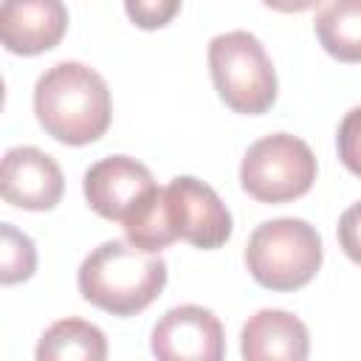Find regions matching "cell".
Instances as JSON below:
<instances>
[{"label": "cell", "instance_id": "cell-2", "mask_svg": "<svg viewBox=\"0 0 361 361\" xmlns=\"http://www.w3.org/2000/svg\"><path fill=\"white\" fill-rule=\"evenodd\" d=\"M166 262L133 245L130 240H107L79 265V293L93 307L113 316H135L149 307L166 285Z\"/></svg>", "mask_w": 361, "mask_h": 361}, {"label": "cell", "instance_id": "cell-17", "mask_svg": "<svg viewBox=\"0 0 361 361\" xmlns=\"http://www.w3.org/2000/svg\"><path fill=\"white\" fill-rule=\"evenodd\" d=\"M336 147H338V158L341 164L361 178V104L353 107L341 124H338V135H336Z\"/></svg>", "mask_w": 361, "mask_h": 361}, {"label": "cell", "instance_id": "cell-9", "mask_svg": "<svg viewBox=\"0 0 361 361\" xmlns=\"http://www.w3.org/2000/svg\"><path fill=\"white\" fill-rule=\"evenodd\" d=\"M82 189L87 206L99 217L121 223L155 189V180L141 161L130 155H110L87 166Z\"/></svg>", "mask_w": 361, "mask_h": 361}, {"label": "cell", "instance_id": "cell-4", "mask_svg": "<svg viewBox=\"0 0 361 361\" xmlns=\"http://www.w3.org/2000/svg\"><path fill=\"white\" fill-rule=\"evenodd\" d=\"M209 71L217 96L243 116H262L276 102V71L251 31L217 34L209 42Z\"/></svg>", "mask_w": 361, "mask_h": 361}, {"label": "cell", "instance_id": "cell-6", "mask_svg": "<svg viewBox=\"0 0 361 361\" xmlns=\"http://www.w3.org/2000/svg\"><path fill=\"white\" fill-rule=\"evenodd\" d=\"M164 192L166 214L178 240L212 251L231 237V212L209 183L192 175H178L169 180V186H164Z\"/></svg>", "mask_w": 361, "mask_h": 361}, {"label": "cell", "instance_id": "cell-14", "mask_svg": "<svg viewBox=\"0 0 361 361\" xmlns=\"http://www.w3.org/2000/svg\"><path fill=\"white\" fill-rule=\"evenodd\" d=\"M121 226L133 245L152 251V254H158L161 248H166L178 240L172 231L169 214H166V192L158 186L121 220Z\"/></svg>", "mask_w": 361, "mask_h": 361}, {"label": "cell", "instance_id": "cell-1", "mask_svg": "<svg viewBox=\"0 0 361 361\" xmlns=\"http://www.w3.org/2000/svg\"><path fill=\"white\" fill-rule=\"evenodd\" d=\"M34 113L51 138L85 147L107 133L113 102L99 71L85 62H56L37 79Z\"/></svg>", "mask_w": 361, "mask_h": 361}, {"label": "cell", "instance_id": "cell-11", "mask_svg": "<svg viewBox=\"0 0 361 361\" xmlns=\"http://www.w3.org/2000/svg\"><path fill=\"white\" fill-rule=\"evenodd\" d=\"M240 353L245 361H305L310 353V333L299 316L265 307L243 324Z\"/></svg>", "mask_w": 361, "mask_h": 361}, {"label": "cell", "instance_id": "cell-5", "mask_svg": "<svg viewBox=\"0 0 361 361\" xmlns=\"http://www.w3.org/2000/svg\"><path fill=\"white\" fill-rule=\"evenodd\" d=\"M316 180L313 149L290 135L274 133L254 141L240 164L243 189L259 203H288L310 192Z\"/></svg>", "mask_w": 361, "mask_h": 361}, {"label": "cell", "instance_id": "cell-3", "mask_svg": "<svg viewBox=\"0 0 361 361\" xmlns=\"http://www.w3.org/2000/svg\"><path fill=\"white\" fill-rule=\"evenodd\" d=\"M322 237L299 217L259 223L245 243V265L254 282L268 290H299L322 268Z\"/></svg>", "mask_w": 361, "mask_h": 361}, {"label": "cell", "instance_id": "cell-12", "mask_svg": "<svg viewBox=\"0 0 361 361\" xmlns=\"http://www.w3.org/2000/svg\"><path fill=\"white\" fill-rule=\"evenodd\" d=\"M39 361H104L107 358V338L104 333L82 319H59L54 322L39 344H37Z\"/></svg>", "mask_w": 361, "mask_h": 361}, {"label": "cell", "instance_id": "cell-15", "mask_svg": "<svg viewBox=\"0 0 361 361\" xmlns=\"http://www.w3.org/2000/svg\"><path fill=\"white\" fill-rule=\"evenodd\" d=\"M37 268V248L34 240L17 231L11 223L0 226V282L17 285L25 282Z\"/></svg>", "mask_w": 361, "mask_h": 361}, {"label": "cell", "instance_id": "cell-8", "mask_svg": "<svg viewBox=\"0 0 361 361\" xmlns=\"http://www.w3.org/2000/svg\"><path fill=\"white\" fill-rule=\"evenodd\" d=\"M65 192L59 164L37 147H11L3 155L0 195L8 206L25 212H51Z\"/></svg>", "mask_w": 361, "mask_h": 361}, {"label": "cell", "instance_id": "cell-13", "mask_svg": "<svg viewBox=\"0 0 361 361\" xmlns=\"http://www.w3.org/2000/svg\"><path fill=\"white\" fill-rule=\"evenodd\" d=\"M319 45L338 62H361V0H327L316 14Z\"/></svg>", "mask_w": 361, "mask_h": 361}, {"label": "cell", "instance_id": "cell-7", "mask_svg": "<svg viewBox=\"0 0 361 361\" xmlns=\"http://www.w3.org/2000/svg\"><path fill=\"white\" fill-rule=\"evenodd\" d=\"M149 347L164 361H220L226 353L223 324L209 307L180 305L155 322Z\"/></svg>", "mask_w": 361, "mask_h": 361}, {"label": "cell", "instance_id": "cell-10", "mask_svg": "<svg viewBox=\"0 0 361 361\" xmlns=\"http://www.w3.org/2000/svg\"><path fill=\"white\" fill-rule=\"evenodd\" d=\"M68 8L62 0H3L0 39L17 56H37L62 42Z\"/></svg>", "mask_w": 361, "mask_h": 361}, {"label": "cell", "instance_id": "cell-19", "mask_svg": "<svg viewBox=\"0 0 361 361\" xmlns=\"http://www.w3.org/2000/svg\"><path fill=\"white\" fill-rule=\"evenodd\" d=\"M268 8H274V11H282V14H299V11H307V8H313L316 3H322V0H262Z\"/></svg>", "mask_w": 361, "mask_h": 361}, {"label": "cell", "instance_id": "cell-18", "mask_svg": "<svg viewBox=\"0 0 361 361\" xmlns=\"http://www.w3.org/2000/svg\"><path fill=\"white\" fill-rule=\"evenodd\" d=\"M338 245L341 251L355 262L361 265V200L353 203L350 209H344V214L338 217Z\"/></svg>", "mask_w": 361, "mask_h": 361}, {"label": "cell", "instance_id": "cell-16", "mask_svg": "<svg viewBox=\"0 0 361 361\" xmlns=\"http://www.w3.org/2000/svg\"><path fill=\"white\" fill-rule=\"evenodd\" d=\"M124 11L130 17V23H135L144 31H155L169 25L178 11H180V0H124Z\"/></svg>", "mask_w": 361, "mask_h": 361}]
</instances>
